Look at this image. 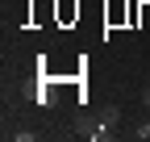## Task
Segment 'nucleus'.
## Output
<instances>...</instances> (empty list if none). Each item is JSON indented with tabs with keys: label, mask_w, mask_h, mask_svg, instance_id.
<instances>
[{
	"label": "nucleus",
	"mask_w": 150,
	"mask_h": 142,
	"mask_svg": "<svg viewBox=\"0 0 150 142\" xmlns=\"http://www.w3.org/2000/svg\"><path fill=\"white\" fill-rule=\"evenodd\" d=\"M142 109H150V84L142 88Z\"/></svg>",
	"instance_id": "nucleus-3"
},
{
	"label": "nucleus",
	"mask_w": 150,
	"mask_h": 142,
	"mask_svg": "<svg viewBox=\"0 0 150 142\" xmlns=\"http://www.w3.org/2000/svg\"><path fill=\"white\" fill-rule=\"evenodd\" d=\"M146 4H150V0H146Z\"/></svg>",
	"instance_id": "nucleus-4"
},
{
	"label": "nucleus",
	"mask_w": 150,
	"mask_h": 142,
	"mask_svg": "<svg viewBox=\"0 0 150 142\" xmlns=\"http://www.w3.org/2000/svg\"><path fill=\"white\" fill-rule=\"evenodd\" d=\"M134 138L142 142V138H150V121H138V130H134Z\"/></svg>",
	"instance_id": "nucleus-2"
},
{
	"label": "nucleus",
	"mask_w": 150,
	"mask_h": 142,
	"mask_svg": "<svg viewBox=\"0 0 150 142\" xmlns=\"http://www.w3.org/2000/svg\"><path fill=\"white\" fill-rule=\"evenodd\" d=\"M108 134H112V126H104V121H100L96 130H88V138H92V142H100V138H108Z\"/></svg>",
	"instance_id": "nucleus-1"
}]
</instances>
